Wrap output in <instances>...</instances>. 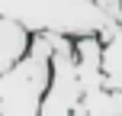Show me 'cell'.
Masks as SVG:
<instances>
[{
	"label": "cell",
	"instance_id": "cell-5",
	"mask_svg": "<svg viewBox=\"0 0 122 116\" xmlns=\"http://www.w3.org/2000/svg\"><path fill=\"white\" fill-rule=\"evenodd\" d=\"M103 39V74L106 84L122 90V23H112L106 32H100Z\"/></svg>",
	"mask_w": 122,
	"mask_h": 116
},
{
	"label": "cell",
	"instance_id": "cell-4",
	"mask_svg": "<svg viewBox=\"0 0 122 116\" xmlns=\"http://www.w3.org/2000/svg\"><path fill=\"white\" fill-rule=\"evenodd\" d=\"M32 36H36V32L26 23H19L16 16H3V13H0V71L13 68L29 52Z\"/></svg>",
	"mask_w": 122,
	"mask_h": 116
},
{
	"label": "cell",
	"instance_id": "cell-2",
	"mask_svg": "<svg viewBox=\"0 0 122 116\" xmlns=\"http://www.w3.org/2000/svg\"><path fill=\"white\" fill-rule=\"evenodd\" d=\"M3 16H16L32 32H64V36H90L106 32L116 19L97 0H0Z\"/></svg>",
	"mask_w": 122,
	"mask_h": 116
},
{
	"label": "cell",
	"instance_id": "cell-3",
	"mask_svg": "<svg viewBox=\"0 0 122 116\" xmlns=\"http://www.w3.org/2000/svg\"><path fill=\"white\" fill-rule=\"evenodd\" d=\"M84 100V81L77 68V49L74 36L58 32L55 58H51V84L42 103V116H74Z\"/></svg>",
	"mask_w": 122,
	"mask_h": 116
},
{
	"label": "cell",
	"instance_id": "cell-6",
	"mask_svg": "<svg viewBox=\"0 0 122 116\" xmlns=\"http://www.w3.org/2000/svg\"><path fill=\"white\" fill-rule=\"evenodd\" d=\"M74 116H122V90L103 87V90L87 94Z\"/></svg>",
	"mask_w": 122,
	"mask_h": 116
},
{
	"label": "cell",
	"instance_id": "cell-1",
	"mask_svg": "<svg viewBox=\"0 0 122 116\" xmlns=\"http://www.w3.org/2000/svg\"><path fill=\"white\" fill-rule=\"evenodd\" d=\"M58 32H36L32 45L13 68L0 71V116H42V103L51 84Z\"/></svg>",
	"mask_w": 122,
	"mask_h": 116
}]
</instances>
